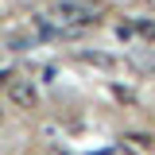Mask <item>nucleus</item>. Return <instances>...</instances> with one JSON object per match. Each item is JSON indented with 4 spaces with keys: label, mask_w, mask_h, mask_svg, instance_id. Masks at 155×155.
Masks as SVG:
<instances>
[{
    "label": "nucleus",
    "mask_w": 155,
    "mask_h": 155,
    "mask_svg": "<svg viewBox=\"0 0 155 155\" xmlns=\"http://www.w3.org/2000/svg\"><path fill=\"white\" fill-rule=\"evenodd\" d=\"M4 97H8V105H16V109H23V113L39 109V85L31 81V78H19V74H16L12 81H8Z\"/></svg>",
    "instance_id": "obj_1"
},
{
    "label": "nucleus",
    "mask_w": 155,
    "mask_h": 155,
    "mask_svg": "<svg viewBox=\"0 0 155 155\" xmlns=\"http://www.w3.org/2000/svg\"><path fill=\"white\" fill-rule=\"evenodd\" d=\"M147 147H151V140H147L143 132H128L124 136V151L128 155H147Z\"/></svg>",
    "instance_id": "obj_2"
},
{
    "label": "nucleus",
    "mask_w": 155,
    "mask_h": 155,
    "mask_svg": "<svg viewBox=\"0 0 155 155\" xmlns=\"http://www.w3.org/2000/svg\"><path fill=\"white\" fill-rule=\"evenodd\" d=\"M47 155H70V147H62V143H51V147H47Z\"/></svg>",
    "instance_id": "obj_3"
},
{
    "label": "nucleus",
    "mask_w": 155,
    "mask_h": 155,
    "mask_svg": "<svg viewBox=\"0 0 155 155\" xmlns=\"http://www.w3.org/2000/svg\"><path fill=\"white\" fill-rule=\"evenodd\" d=\"M12 78H16L12 70H0V89H8V81H12Z\"/></svg>",
    "instance_id": "obj_4"
},
{
    "label": "nucleus",
    "mask_w": 155,
    "mask_h": 155,
    "mask_svg": "<svg viewBox=\"0 0 155 155\" xmlns=\"http://www.w3.org/2000/svg\"><path fill=\"white\" fill-rule=\"evenodd\" d=\"M0 124H4V109H0Z\"/></svg>",
    "instance_id": "obj_5"
}]
</instances>
